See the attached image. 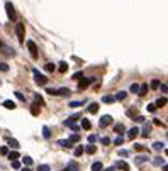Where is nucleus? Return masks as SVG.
<instances>
[{
	"instance_id": "obj_36",
	"label": "nucleus",
	"mask_w": 168,
	"mask_h": 171,
	"mask_svg": "<svg viewBox=\"0 0 168 171\" xmlns=\"http://www.w3.org/2000/svg\"><path fill=\"white\" fill-rule=\"evenodd\" d=\"M131 92H132V93H138V92H139V85H138V83H132V85H131V88H129Z\"/></svg>"
},
{
	"instance_id": "obj_41",
	"label": "nucleus",
	"mask_w": 168,
	"mask_h": 171,
	"mask_svg": "<svg viewBox=\"0 0 168 171\" xmlns=\"http://www.w3.org/2000/svg\"><path fill=\"white\" fill-rule=\"evenodd\" d=\"M155 109H156L155 102H153V103H148V107H146V110H148V112H155Z\"/></svg>"
},
{
	"instance_id": "obj_35",
	"label": "nucleus",
	"mask_w": 168,
	"mask_h": 171,
	"mask_svg": "<svg viewBox=\"0 0 168 171\" xmlns=\"http://www.w3.org/2000/svg\"><path fill=\"white\" fill-rule=\"evenodd\" d=\"M153 149H155V151H161V149H163V142H155V144H153Z\"/></svg>"
},
{
	"instance_id": "obj_6",
	"label": "nucleus",
	"mask_w": 168,
	"mask_h": 171,
	"mask_svg": "<svg viewBox=\"0 0 168 171\" xmlns=\"http://www.w3.org/2000/svg\"><path fill=\"white\" fill-rule=\"evenodd\" d=\"M112 120H114V119H112L111 115H104V117H100V120H99V125H100V127L104 129V127L111 125V124H112Z\"/></svg>"
},
{
	"instance_id": "obj_22",
	"label": "nucleus",
	"mask_w": 168,
	"mask_h": 171,
	"mask_svg": "<svg viewBox=\"0 0 168 171\" xmlns=\"http://www.w3.org/2000/svg\"><path fill=\"white\" fill-rule=\"evenodd\" d=\"M83 152H85V148H83V146H76V148H75V156H76V158H80Z\"/></svg>"
},
{
	"instance_id": "obj_9",
	"label": "nucleus",
	"mask_w": 168,
	"mask_h": 171,
	"mask_svg": "<svg viewBox=\"0 0 168 171\" xmlns=\"http://www.w3.org/2000/svg\"><path fill=\"white\" fill-rule=\"evenodd\" d=\"M115 168H119V170H122V171H129V164H128L126 161H117V163H115Z\"/></svg>"
},
{
	"instance_id": "obj_49",
	"label": "nucleus",
	"mask_w": 168,
	"mask_h": 171,
	"mask_svg": "<svg viewBox=\"0 0 168 171\" xmlns=\"http://www.w3.org/2000/svg\"><path fill=\"white\" fill-rule=\"evenodd\" d=\"M102 144H104V146H109V144H111V139H109V137H102Z\"/></svg>"
},
{
	"instance_id": "obj_11",
	"label": "nucleus",
	"mask_w": 168,
	"mask_h": 171,
	"mask_svg": "<svg viewBox=\"0 0 168 171\" xmlns=\"http://www.w3.org/2000/svg\"><path fill=\"white\" fill-rule=\"evenodd\" d=\"M7 142H9V146H10V148H14V149H19V146H20L17 139H12V137H9V139H7Z\"/></svg>"
},
{
	"instance_id": "obj_3",
	"label": "nucleus",
	"mask_w": 168,
	"mask_h": 171,
	"mask_svg": "<svg viewBox=\"0 0 168 171\" xmlns=\"http://www.w3.org/2000/svg\"><path fill=\"white\" fill-rule=\"evenodd\" d=\"M16 34H17L19 42H24V36H26V29H24V24H20V22H19L17 25H16Z\"/></svg>"
},
{
	"instance_id": "obj_28",
	"label": "nucleus",
	"mask_w": 168,
	"mask_h": 171,
	"mask_svg": "<svg viewBox=\"0 0 168 171\" xmlns=\"http://www.w3.org/2000/svg\"><path fill=\"white\" fill-rule=\"evenodd\" d=\"M76 170H78V164H76V163H73V161H72V163H68L66 171H76Z\"/></svg>"
},
{
	"instance_id": "obj_51",
	"label": "nucleus",
	"mask_w": 168,
	"mask_h": 171,
	"mask_svg": "<svg viewBox=\"0 0 168 171\" xmlns=\"http://www.w3.org/2000/svg\"><path fill=\"white\" fill-rule=\"evenodd\" d=\"M95 141H97V135H95V134H90V135H88V142H95Z\"/></svg>"
},
{
	"instance_id": "obj_53",
	"label": "nucleus",
	"mask_w": 168,
	"mask_h": 171,
	"mask_svg": "<svg viewBox=\"0 0 168 171\" xmlns=\"http://www.w3.org/2000/svg\"><path fill=\"white\" fill-rule=\"evenodd\" d=\"M80 117H82V115H80V114H73V115H72V120H78Z\"/></svg>"
},
{
	"instance_id": "obj_44",
	"label": "nucleus",
	"mask_w": 168,
	"mask_h": 171,
	"mask_svg": "<svg viewBox=\"0 0 168 171\" xmlns=\"http://www.w3.org/2000/svg\"><path fill=\"white\" fill-rule=\"evenodd\" d=\"M0 71H9V64L7 63H0Z\"/></svg>"
},
{
	"instance_id": "obj_26",
	"label": "nucleus",
	"mask_w": 168,
	"mask_h": 171,
	"mask_svg": "<svg viewBox=\"0 0 168 171\" xmlns=\"http://www.w3.org/2000/svg\"><path fill=\"white\" fill-rule=\"evenodd\" d=\"M22 163H24V166H31V164H32V158L24 156V158H22Z\"/></svg>"
},
{
	"instance_id": "obj_55",
	"label": "nucleus",
	"mask_w": 168,
	"mask_h": 171,
	"mask_svg": "<svg viewBox=\"0 0 168 171\" xmlns=\"http://www.w3.org/2000/svg\"><path fill=\"white\" fill-rule=\"evenodd\" d=\"M107 171H115V166H112V168H109Z\"/></svg>"
},
{
	"instance_id": "obj_27",
	"label": "nucleus",
	"mask_w": 168,
	"mask_h": 171,
	"mask_svg": "<svg viewBox=\"0 0 168 171\" xmlns=\"http://www.w3.org/2000/svg\"><path fill=\"white\" fill-rule=\"evenodd\" d=\"M114 131L117 134H122L124 132V125H122V124H115V125H114Z\"/></svg>"
},
{
	"instance_id": "obj_58",
	"label": "nucleus",
	"mask_w": 168,
	"mask_h": 171,
	"mask_svg": "<svg viewBox=\"0 0 168 171\" xmlns=\"http://www.w3.org/2000/svg\"><path fill=\"white\" fill-rule=\"evenodd\" d=\"M2 46H3V44H2V41H0V48H2Z\"/></svg>"
},
{
	"instance_id": "obj_52",
	"label": "nucleus",
	"mask_w": 168,
	"mask_h": 171,
	"mask_svg": "<svg viewBox=\"0 0 168 171\" xmlns=\"http://www.w3.org/2000/svg\"><path fill=\"white\" fill-rule=\"evenodd\" d=\"M119 156H129V151H126V149H121V151H119Z\"/></svg>"
},
{
	"instance_id": "obj_38",
	"label": "nucleus",
	"mask_w": 168,
	"mask_h": 171,
	"mask_svg": "<svg viewBox=\"0 0 168 171\" xmlns=\"http://www.w3.org/2000/svg\"><path fill=\"white\" fill-rule=\"evenodd\" d=\"M122 142H124V137H122V135H121V134H119V137H117V139H115V141H114V144H115V146H121V144H122Z\"/></svg>"
},
{
	"instance_id": "obj_40",
	"label": "nucleus",
	"mask_w": 168,
	"mask_h": 171,
	"mask_svg": "<svg viewBox=\"0 0 168 171\" xmlns=\"http://www.w3.org/2000/svg\"><path fill=\"white\" fill-rule=\"evenodd\" d=\"M37 171H49V166H48V164H39V166H37Z\"/></svg>"
},
{
	"instance_id": "obj_5",
	"label": "nucleus",
	"mask_w": 168,
	"mask_h": 171,
	"mask_svg": "<svg viewBox=\"0 0 168 171\" xmlns=\"http://www.w3.org/2000/svg\"><path fill=\"white\" fill-rule=\"evenodd\" d=\"M92 81H93V78H80L78 80V90H85Z\"/></svg>"
},
{
	"instance_id": "obj_15",
	"label": "nucleus",
	"mask_w": 168,
	"mask_h": 171,
	"mask_svg": "<svg viewBox=\"0 0 168 171\" xmlns=\"http://www.w3.org/2000/svg\"><path fill=\"white\" fill-rule=\"evenodd\" d=\"M92 171H104V164H102L100 161L93 163V164H92Z\"/></svg>"
},
{
	"instance_id": "obj_4",
	"label": "nucleus",
	"mask_w": 168,
	"mask_h": 171,
	"mask_svg": "<svg viewBox=\"0 0 168 171\" xmlns=\"http://www.w3.org/2000/svg\"><path fill=\"white\" fill-rule=\"evenodd\" d=\"M27 49H29V53H31V56L36 59L37 56H39V53H37V46L34 41H27Z\"/></svg>"
},
{
	"instance_id": "obj_10",
	"label": "nucleus",
	"mask_w": 168,
	"mask_h": 171,
	"mask_svg": "<svg viewBox=\"0 0 168 171\" xmlns=\"http://www.w3.org/2000/svg\"><path fill=\"white\" fill-rule=\"evenodd\" d=\"M148 161V156H138V158H134V163L138 164V166H141V164H144Z\"/></svg>"
},
{
	"instance_id": "obj_43",
	"label": "nucleus",
	"mask_w": 168,
	"mask_h": 171,
	"mask_svg": "<svg viewBox=\"0 0 168 171\" xmlns=\"http://www.w3.org/2000/svg\"><path fill=\"white\" fill-rule=\"evenodd\" d=\"M46 71H49V73L55 71V64H53V63H48V64H46Z\"/></svg>"
},
{
	"instance_id": "obj_24",
	"label": "nucleus",
	"mask_w": 168,
	"mask_h": 171,
	"mask_svg": "<svg viewBox=\"0 0 168 171\" xmlns=\"http://www.w3.org/2000/svg\"><path fill=\"white\" fill-rule=\"evenodd\" d=\"M58 95H61V97H70V90H68V88H58Z\"/></svg>"
},
{
	"instance_id": "obj_56",
	"label": "nucleus",
	"mask_w": 168,
	"mask_h": 171,
	"mask_svg": "<svg viewBox=\"0 0 168 171\" xmlns=\"http://www.w3.org/2000/svg\"><path fill=\"white\" fill-rule=\"evenodd\" d=\"M163 171H168V164H165V166H163Z\"/></svg>"
},
{
	"instance_id": "obj_2",
	"label": "nucleus",
	"mask_w": 168,
	"mask_h": 171,
	"mask_svg": "<svg viewBox=\"0 0 168 171\" xmlns=\"http://www.w3.org/2000/svg\"><path fill=\"white\" fill-rule=\"evenodd\" d=\"M5 10H7V17H9V20H14L17 19V15H16V9H14V5L10 3V2H5Z\"/></svg>"
},
{
	"instance_id": "obj_42",
	"label": "nucleus",
	"mask_w": 168,
	"mask_h": 171,
	"mask_svg": "<svg viewBox=\"0 0 168 171\" xmlns=\"http://www.w3.org/2000/svg\"><path fill=\"white\" fill-rule=\"evenodd\" d=\"M0 154H2V156H7V154H9V148H7V146L0 148Z\"/></svg>"
},
{
	"instance_id": "obj_34",
	"label": "nucleus",
	"mask_w": 168,
	"mask_h": 171,
	"mask_svg": "<svg viewBox=\"0 0 168 171\" xmlns=\"http://www.w3.org/2000/svg\"><path fill=\"white\" fill-rule=\"evenodd\" d=\"M149 87H151V90H156V88H160V81H158V80H153Z\"/></svg>"
},
{
	"instance_id": "obj_37",
	"label": "nucleus",
	"mask_w": 168,
	"mask_h": 171,
	"mask_svg": "<svg viewBox=\"0 0 168 171\" xmlns=\"http://www.w3.org/2000/svg\"><path fill=\"white\" fill-rule=\"evenodd\" d=\"M126 97H128V93H126V92H119V93L115 95V100H124Z\"/></svg>"
},
{
	"instance_id": "obj_47",
	"label": "nucleus",
	"mask_w": 168,
	"mask_h": 171,
	"mask_svg": "<svg viewBox=\"0 0 168 171\" xmlns=\"http://www.w3.org/2000/svg\"><path fill=\"white\" fill-rule=\"evenodd\" d=\"M12 168H14V170H19V168H20V163H19L17 159H16V161H12Z\"/></svg>"
},
{
	"instance_id": "obj_14",
	"label": "nucleus",
	"mask_w": 168,
	"mask_h": 171,
	"mask_svg": "<svg viewBox=\"0 0 168 171\" xmlns=\"http://www.w3.org/2000/svg\"><path fill=\"white\" fill-rule=\"evenodd\" d=\"M167 103H168V100L165 98V97H161V98H158V100L155 102V105H156V107H165Z\"/></svg>"
},
{
	"instance_id": "obj_45",
	"label": "nucleus",
	"mask_w": 168,
	"mask_h": 171,
	"mask_svg": "<svg viewBox=\"0 0 168 171\" xmlns=\"http://www.w3.org/2000/svg\"><path fill=\"white\" fill-rule=\"evenodd\" d=\"M16 97H17L19 100H20V102H26V97L22 95V93H20V92H16Z\"/></svg>"
},
{
	"instance_id": "obj_54",
	"label": "nucleus",
	"mask_w": 168,
	"mask_h": 171,
	"mask_svg": "<svg viewBox=\"0 0 168 171\" xmlns=\"http://www.w3.org/2000/svg\"><path fill=\"white\" fill-rule=\"evenodd\" d=\"M20 171H32V170H31L29 166H24V168H22V170H20Z\"/></svg>"
},
{
	"instance_id": "obj_7",
	"label": "nucleus",
	"mask_w": 168,
	"mask_h": 171,
	"mask_svg": "<svg viewBox=\"0 0 168 171\" xmlns=\"http://www.w3.org/2000/svg\"><path fill=\"white\" fill-rule=\"evenodd\" d=\"M65 125H66V127H70V129H72V131H73L75 134H78V131H80V127H78V125L75 124V120H72V119L65 120Z\"/></svg>"
},
{
	"instance_id": "obj_20",
	"label": "nucleus",
	"mask_w": 168,
	"mask_h": 171,
	"mask_svg": "<svg viewBox=\"0 0 168 171\" xmlns=\"http://www.w3.org/2000/svg\"><path fill=\"white\" fill-rule=\"evenodd\" d=\"M58 144H59L61 148H72V146H73V144L70 142V139H66V141H63V139H61V141H58Z\"/></svg>"
},
{
	"instance_id": "obj_8",
	"label": "nucleus",
	"mask_w": 168,
	"mask_h": 171,
	"mask_svg": "<svg viewBox=\"0 0 168 171\" xmlns=\"http://www.w3.org/2000/svg\"><path fill=\"white\" fill-rule=\"evenodd\" d=\"M138 134H139V129H138V127H131L129 132H128V139H129V141H132Z\"/></svg>"
},
{
	"instance_id": "obj_46",
	"label": "nucleus",
	"mask_w": 168,
	"mask_h": 171,
	"mask_svg": "<svg viewBox=\"0 0 168 171\" xmlns=\"http://www.w3.org/2000/svg\"><path fill=\"white\" fill-rule=\"evenodd\" d=\"M160 90H161V93H168V87L167 85H161V83H160Z\"/></svg>"
},
{
	"instance_id": "obj_12",
	"label": "nucleus",
	"mask_w": 168,
	"mask_h": 171,
	"mask_svg": "<svg viewBox=\"0 0 168 171\" xmlns=\"http://www.w3.org/2000/svg\"><path fill=\"white\" fill-rule=\"evenodd\" d=\"M39 112H41V105L32 103V105H31V114H32V115H39Z\"/></svg>"
},
{
	"instance_id": "obj_16",
	"label": "nucleus",
	"mask_w": 168,
	"mask_h": 171,
	"mask_svg": "<svg viewBox=\"0 0 168 171\" xmlns=\"http://www.w3.org/2000/svg\"><path fill=\"white\" fill-rule=\"evenodd\" d=\"M148 85H146V83H143V85H141V87H139V92H138V93H139V95L143 97V95H146V93H148Z\"/></svg>"
},
{
	"instance_id": "obj_30",
	"label": "nucleus",
	"mask_w": 168,
	"mask_h": 171,
	"mask_svg": "<svg viewBox=\"0 0 168 171\" xmlns=\"http://www.w3.org/2000/svg\"><path fill=\"white\" fill-rule=\"evenodd\" d=\"M43 135H44V139H49L51 137V131L48 127H43Z\"/></svg>"
},
{
	"instance_id": "obj_48",
	"label": "nucleus",
	"mask_w": 168,
	"mask_h": 171,
	"mask_svg": "<svg viewBox=\"0 0 168 171\" xmlns=\"http://www.w3.org/2000/svg\"><path fill=\"white\" fill-rule=\"evenodd\" d=\"M132 120H136V122H144V117H143V115H136Z\"/></svg>"
},
{
	"instance_id": "obj_18",
	"label": "nucleus",
	"mask_w": 168,
	"mask_h": 171,
	"mask_svg": "<svg viewBox=\"0 0 168 171\" xmlns=\"http://www.w3.org/2000/svg\"><path fill=\"white\" fill-rule=\"evenodd\" d=\"M58 70H59V73H66V71H68V64H66L65 61H61L59 66H58Z\"/></svg>"
},
{
	"instance_id": "obj_19",
	"label": "nucleus",
	"mask_w": 168,
	"mask_h": 171,
	"mask_svg": "<svg viewBox=\"0 0 168 171\" xmlns=\"http://www.w3.org/2000/svg\"><path fill=\"white\" fill-rule=\"evenodd\" d=\"M82 127H83L85 131H88V129L92 127V122H90L88 119H83V120H82Z\"/></svg>"
},
{
	"instance_id": "obj_39",
	"label": "nucleus",
	"mask_w": 168,
	"mask_h": 171,
	"mask_svg": "<svg viewBox=\"0 0 168 171\" xmlns=\"http://www.w3.org/2000/svg\"><path fill=\"white\" fill-rule=\"evenodd\" d=\"M82 103H83V102H70L68 105H70L72 109H76V107H82Z\"/></svg>"
},
{
	"instance_id": "obj_1",
	"label": "nucleus",
	"mask_w": 168,
	"mask_h": 171,
	"mask_svg": "<svg viewBox=\"0 0 168 171\" xmlns=\"http://www.w3.org/2000/svg\"><path fill=\"white\" fill-rule=\"evenodd\" d=\"M32 75H34V81H36L37 85H46V83H48V76H44L43 73H39L36 68L32 70Z\"/></svg>"
},
{
	"instance_id": "obj_50",
	"label": "nucleus",
	"mask_w": 168,
	"mask_h": 171,
	"mask_svg": "<svg viewBox=\"0 0 168 171\" xmlns=\"http://www.w3.org/2000/svg\"><path fill=\"white\" fill-rule=\"evenodd\" d=\"M80 78H83V73H82V71H78V73L73 75V80H80Z\"/></svg>"
},
{
	"instance_id": "obj_31",
	"label": "nucleus",
	"mask_w": 168,
	"mask_h": 171,
	"mask_svg": "<svg viewBox=\"0 0 168 171\" xmlns=\"http://www.w3.org/2000/svg\"><path fill=\"white\" fill-rule=\"evenodd\" d=\"M153 164H155V166H163V158H155V159H153Z\"/></svg>"
},
{
	"instance_id": "obj_33",
	"label": "nucleus",
	"mask_w": 168,
	"mask_h": 171,
	"mask_svg": "<svg viewBox=\"0 0 168 171\" xmlns=\"http://www.w3.org/2000/svg\"><path fill=\"white\" fill-rule=\"evenodd\" d=\"M70 142H72V144H73V142H80V135H78V134L70 135Z\"/></svg>"
},
{
	"instance_id": "obj_57",
	"label": "nucleus",
	"mask_w": 168,
	"mask_h": 171,
	"mask_svg": "<svg viewBox=\"0 0 168 171\" xmlns=\"http://www.w3.org/2000/svg\"><path fill=\"white\" fill-rule=\"evenodd\" d=\"M165 154H167V156H168V149H165Z\"/></svg>"
},
{
	"instance_id": "obj_32",
	"label": "nucleus",
	"mask_w": 168,
	"mask_h": 171,
	"mask_svg": "<svg viewBox=\"0 0 168 171\" xmlns=\"http://www.w3.org/2000/svg\"><path fill=\"white\" fill-rule=\"evenodd\" d=\"M128 115H129L131 119H134V117L138 115V110H136V109L132 107V109H129V110H128Z\"/></svg>"
},
{
	"instance_id": "obj_21",
	"label": "nucleus",
	"mask_w": 168,
	"mask_h": 171,
	"mask_svg": "<svg viewBox=\"0 0 168 171\" xmlns=\"http://www.w3.org/2000/svg\"><path fill=\"white\" fill-rule=\"evenodd\" d=\"M88 112L90 114H97L99 112V103H90L88 105Z\"/></svg>"
},
{
	"instance_id": "obj_25",
	"label": "nucleus",
	"mask_w": 168,
	"mask_h": 171,
	"mask_svg": "<svg viewBox=\"0 0 168 171\" xmlns=\"http://www.w3.org/2000/svg\"><path fill=\"white\" fill-rule=\"evenodd\" d=\"M7 156H9V159H10V161H16V159H19V152L17 151H10Z\"/></svg>"
},
{
	"instance_id": "obj_23",
	"label": "nucleus",
	"mask_w": 168,
	"mask_h": 171,
	"mask_svg": "<svg viewBox=\"0 0 168 171\" xmlns=\"http://www.w3.org/2000/svg\"><path fill=\"white\" fill-rule=\"evenodd\" d=\"M85 152H87V154H95V152H97V148H95L93 144H88V146L85 148Z\"/></svg>"
},
{
	"instance_id": "obj_59",
	"label": "nucleus",
	"mask_w": 168,
	"mask_h": 171,
	"mask_svg": "<svg viewBox=\"0 0 168 171\" xmlns=\"http://www.w3.org/2000/svg\"><path fill=\"white\" fill-rule=\"evenodd\" d=\"M0 85H2V81H0Z\"/></svg>"
},
{
	"instance_id": "obj_13",
	"label": "nucleus",
	"mask_w": 168,
	"mask_h": 171,
	"mask_svg": "<svg viewBox=\"0 0 168 171\" xmlns=\"http://www.w3.org/2000/svg\"><path fill=\"white\" fill-rule=\"evenodd\" d=\"M2 105H3L5 109H9V110H14V109H16V103H14L12 100H5V102H3Z\"/></svg>"
},
{
	"instance_id": "obj_17",
	"label": "nucleus",
	"mask_w": 168,
	"mask_h": 171,
	"mask_svg": "<svg viewBox=\"0 0 168 171\" xmlns=\"http://www.w3.org/2000/svg\"><path fill=\"white\" fill-rule=\"evenodd\" d=\"M102 102H104V103H114V102H115V97L105 95V97H102Z\"/></svg>"
},
{
	"instance_id": "obj_29",
	"label": "nucleus",
	"mask_w": 168,
	"mask_h": 171,
	"mask_svg": "<svg viewBox=\"0 0 168 171\" xmlns=\"http://www.w3.org/2000/svg\"><path fill=\"white\" fill-rule=\"evenodd\" d=\"M34 100H36L37 105H41V107L44 105V100H43V97H41V95H37V93H36V95H34Z\"/></svg>"
}]
</instances>
